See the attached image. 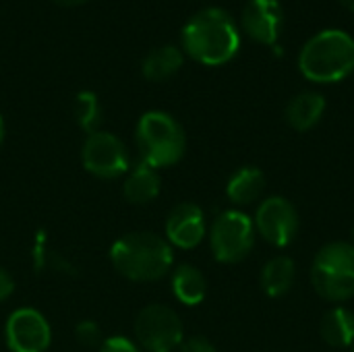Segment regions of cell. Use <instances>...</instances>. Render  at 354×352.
<instances>
[{
	"label": "cell",
	"mask_w": 354,
	"mask_h": 352,
	"mask_svg": "<svg viewBox=\"0 0 354 352\" xmlns=\"http://www.w3.org/2000/svg\"><path fill=\"white\" fill-rule=\"evenodd\" d=\"M187 56L205 66H220L230 62L241 48V33L224 8L207 6L195 12L180 33Z\"/></svg>",
	"instance_id": "cell-1"
},
{
	"label": "cell",
	"mask_w": 354,
	"mask_h": 352,
	"mask_svg": "<svg viewBox=\"0 0 354 352\" xmlns=\"http://www.w3.org/2000/svg\"><path fill=\"white\" fill-rule=\"evenodd\" d=\"M114 270L131 282H158L174 266L172 245L153 232H129L110 249Z\"/></svg>",
	"instance_id": "cell-2"
},
{
	"label": "cell",
	"mask_w": 354,
	"mask_h": 352,
	"mask_svg": "<svg viewBox=\"0 0 354 352\" xmlns=\"http://www.w3.org/2000/svg\"><path fill=\"white\" fill-rule=\"evenodd\" d=\"M299 71L313 83H338L354 73V37L340 29H324L301 48Z\"/></svg>",
	"instance_id": "cell-3"
},
{
	"label": "cell",
	"mask_w": 354,
	"mask_h": 352,
	"mask_svg": "<svg viewBox=\"0 0 354 352\" xmlns=\"http://www.w3.org/2000/svg\"><path fill=\"white\" fill-rule=\"evenodd\" d=\"M141 162L160 170L178 164L187 149V135L180 122L160 110L145 112L135 131Z\"/></svg>",
	"instance_id": "cell-4"
},
{
	"label": "cell",
	"mask_w": 354,
	"mask_h": 352,
	"mask_svg": "<svg viewBox=\"0 0 354 352\" xmlns=\"http://www.w3.org/2000/svg\"><path fill=\"white\" fill-rule=\"evenodd\" d=\"M315 293L330 303H346L354 297V245L336 241L324 245L311 266Z\"/></svg>",
	"instance_id": "cell-5"
},
{
	"label": "cell",
	"mask_w": 354,
	"mask_h": 352,
	"mask_svg": "<svg viewBox=\"0 0 354 352\" xmlns=\"http://www.w3.org/2000/svg\"><path fill=\"white\" fill-rule=\"evenodd\" d=\"M255 245V224L241 210L222 212L209 228V247L220 263L243 261Z\"/></svg>",
	"instance_id": "cell-6"
},
{
	"label": "cell",
	"mask_w": 354,
	"mask_h": 352,
	"mask_svg": "<svg viewBox=\"0 0 354 352\" xmlns=\"http://www.w3.org/2000/svg\"><path fill=\"white\" fill-rule=\"evenodd\" d=\"M135 338L147 352H172L185 340V328L178 313L168 305H147L135 319Z\"/></svg>",
	"instance_id": "cell-7"
},
{
	"label": "cell",
	"mask_w": 354,
	"mask_h": 352,
	"mask_svg": "<svg viewBox=\"0 0 354 352\" xmlns=\"http://www.w3.org/2000/svg\"><path fill=\"white\" fill-rule=\"evenodd\" d=\"M81 160L89 174L97 178H118L129 172L131 156L122 139L108 131H93L81 147Z\"/></svg>",
	"instance_id": "cell-8"
},
{
	"label": "cell",
	"mask_w": 354,
	"mask_h": 352,
	"mask_svg": "<svg viewBox=\"0 0 354 352\" xmlns=\"http://www.w3.org/2000/svg\"><path fill=\"white\" fill-rule=\"evenodd\" d=\"M253 224H255V232H259V237L266 243L282 249L297 239L301 220L297 207L286 197L274 195L257 205Z\"/></svg>",
	"instance_id": "cell-9"
},
{
	"label": "cell",
	"mask_w": 354,
	"mask_h": 352,
	"mask_svg": "<svg viewBox=\"0 0 354 352\" xmlns=\"http://www.w3.org/2000/svg\"><path fill=\"white\" fill-rule=\"evenodd\" d=\"M4 336L10 352H46L52 342L48 319L31 307H21L10 313Z\"/></svg>",
	"instance_id": "cell-10"
},
{
	"label": "cell",
	"mask_w": 354,
	"mask_h": 352,
	"mask_svg": "<svg viewBox=\"0 0 354 352\" xmlns=\"http://www.w3.org/2000/svg\"><path fill=\"white\" fill-rule=\"evenodd\" d=\"M243 31L266 46H276L284 27V8L280 0H249L241 17Z\"/></svg>",
	"instance_id": "cell-11"
},
{
	"label": "cell",
	"mask_w": 354,
	"mask_h": 352,
	"mask_svg": "<svg viewBox=\"0 0 354 352\" xmlns=\"http://www.w3.org/2000/svg\"><path fill=\"white\" fill-rule=\"evenodd\" d=\"M205 239V214L197 203L185 201L166 218V241L178 249H195Z\"/></svg>",
	"instance_id": "cell-12"
},
{
	"label": "cell",
	"mask_w": 354,
	"mask_h": 352,
	"mask_svg": "<svg viewBox=\"0 0 354 352\" xmlns=\"http://www.w3.org/2000/svg\"><path fill=\"white\" fill-rule=\"evenodd\" d=\"M324 112H326V98L319 91H301L288 102L284 110V118L295 131L305 133L319 124Z\"/></svg>",
	"instance_id": "cell-13"
},
{
	"label": "cell",
	"mask_w": 354,
	"mask_h": 352,
	"mask_svg": "<svg viewBox=\"0 0 354 352\" xmlns=\"http://www.w3.org/2000/svg\"><path fill=\"white\" fill-rule=\"evenodd\" d=\"M162 189V178L156 168L139 162L133 170H129V176L122 185L124 199L133 205H147L151 203Z\"/></svg>",
	"instance_id": "cell-14"
},
{
	"label": "cell",
	"mask_w": 354,
	"mask_h": 352,
	"mask_svg": "<svg viewBox=\"0 0 354 352\" xmlns=\"http://www.w3.org/2000/svg\"><path fill=\"white\" fill-rule=\"evenodd\" d=\"M266 191V176L255 166H243L239 168L226 185V197L234 205H251L257 201Z\"/></svg>",
	"instance_id": "cell-15"
},
{
	"label": "cell",
	"mask_w": 354,
	"mask_h": 352,
	"mask_svg": "<svg viewBox=\"0 0 354 352\" xmlns=\"http://www.w3.org/2000/svg\"><path fill=\"white\" fill-rule=\"evenodd\" d=\"M295 276H297L295 261L288 255H276L261 270V276H259L261 290L270 299H280L290 293L295 284Z\"/></svg>",
	"instance_id": "cell-16"
},
{
	"label": "cell",
	"mask_w": 354,
	"mask_h": 352,
	"mask_svg": "<svg viewBox=\"0 0 354 352\" xmlns=\"http://www.w3.org/2000/svg\"><path fill=\"white\" fill-rule=\"evenodd\" d=\"M172 293L187 307L201 305L207 295V280L195 266L183 263L172 272Z\"/></svg>",
	"instance_id": "cell-17"
},
{
	"label": "cell",
	"mask_w": 354,
	"mask_h": 352,
	"mask_svg": "<svg viewBox=\"0 0 354 352\" xmlns=\"http://www.w3.org/2000/svg\"><path fill=\"white\" fill-rule=\"evenodd\" d=\"M322 338L332 349H351L354 342V313L338 305L322 319Z\"/></svg>",
	"instance_id": "cell-18"
},
{
	"label": "cell",
	"mask_w": 354,
	"mask_h": 352,
	"mask_svg": "<svg viewBox=\"0 0 354 352\" xmlns=\"http://www.w3.org/2000/svg\"><path fill=\"white\" fill-rule=\"evenodd\" d=\"M185 62V54L176 46H160L151 50L141 64V73L147 81H166L174 77Z\"/></svg>",
	"instance_id": "cell-19"
},
{
	"label": "cell",
	"mask_w": 354,
	"mask_h": 352,
	"mask_svg": "<svg viewBox=\"0 0 354 352\" xmlns=\"http://www.w3.org/2000/svg\"><path fill=\"white\" fill-rule=\"evenodd\" d=\"M73 110H75L77 124L83 131H87V135L93 133V131H97V124L102 120V108H100V100H97V95L93 91H81V93H77Z\"/></svg>",
	"instance_id": "cell-20"
},
{
	"label": "cell",
	"mask_w": 354,
	"mask_h": 352,
	"mask_svg": "<svg viewBox=\"0 0 354 352\" xmlns=\"http://www.w3.org/2000/svg\"><path fill=\"white\" fill-rule=\"evenodd\" d=\"M75 336L83 346H97L102 342V330L95 322H81L75 330Z\"/></svg>",
	"instance_id": "cell-21"
},
{
	"label": "cell",
	"mask_w": 354,
	"mask_h": 352,
	"mask_svg": "<svg viewBox=\"0 0 354 352\" xmlns=\"http://www.w3.org/2000/svg\"><path fill=\"white\" fill-rule=\"evenodd\" d=\"M100 352H139V349L133 340L124 336H112L100 344Z\"/></svg>",
	"instance_id": "cell-22"
},
{
	"label": "cell",
	"mask_w": 354,
	"mask_h": 352,
	"mask_svg": "<svg viewBox=\"0 0 354 352\" xmlns=\"http://www.w3.org/2000/svg\"><path fill=\"white\" fill-rule=\"evenodd\" d=\"M180 352H218L214 342L207 340L205 336H191L180 342Z\"/></svg>",
	"instance_id": "cell-23"
},
{
	"label": "cell",
	"mask_w": 354,
	"mask_h": 352,
	"mask_svg": "<svg viewBox=\"0 0 354 352\" xmlns=\"http://www.w3.org/2000/svg\"><path fill=\"white\" fill-rule=\"evenodd\" d=\"M12 293H15V280L4 268H0V303L8 301Z\"/></svg>",
	"instance_id": "cell-24"
},
{
	"label": "cell",
	"mask_w": 354,
	"mask_h": 352,
	"mask_svg": "<svg viewBox=\"0 0 354 352\" xmlns=\"http://www.w3.org/2000/svg\"><path fill=\"white\" fill-rule=\"evenodd\" d=\"M54 2L60 4V6H79V4H83L87 0H54Z\"/></svg>",
	"instance_id": "cell-25"
},
{
	"label": "cell",
	"mask_w": 354,
	"mask_h": 352,
	"mask_svg": "<svg viewBox=\"0 0 354 352\" xmlns=\"http://www.w3.org/2000/svg\"><path fill=\"white\" fill-rule=\"evenodd\" d=\"M340 4H342L344 8H348V10H353L354 12V0H340Z\"/></svg>",
	"instance_id": "cell-26"
},
{
	"label": "cell",
	"mask_w": 354,
	"mask_h": 352,
	"mask_svg": "<svg viewBox=\"0 0 354 352\" xmlns=\"http://www.w3.org/2000/svg\"><path fill=\"white\" fill-rule=\"evenodd\" d=\"M2 141H4V120L0 116V145H2Z\"/></svg>",
	"instance_id": "cell-27"
},
{
	"label": "cell",
	"mask_w": 354,
	"mask_h": 352,
	"mask_svg": "<svg viewBox=\"0 0 354 352\" xmlns=\"http://www.w3.org/2000/svg\"><path fill=\"white\" fill-rule=\"evenodd\" d=\"M348 352H354V342H353V346H351V349H348Z\"/></svg>",
	"instance_id": "cell-28"
},
{
	"label": "cell",
	"mask_w": 354,
	"mask_h": 352,
	"mask_svg": "<svg viewBox=\"0 0 354 352\" xmlns=\"http://www.w3.org/2000/svg\"><path fill=\"white\" fill-rule=\"evenodd\" d=\"M353 239H354V230H353Z\"/></svg>",
	"instance_id": "cell-29"
}]
</instances>
